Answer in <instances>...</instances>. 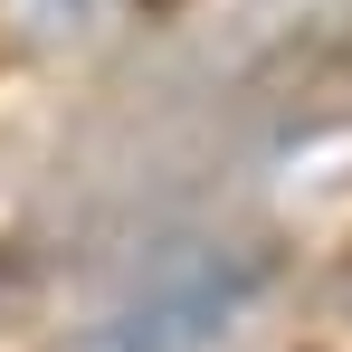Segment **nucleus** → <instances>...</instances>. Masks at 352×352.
Returning a JSON list of instances; mask_svg holds the SVG:
<instances>
[{
	"instance_id": "obj_1",
	"label": "nucleus",
	"mask_w": 352,
	"mask_h": 352,
	"mask_svg": "<svg viewBox=\"0 0 352 352\" xmlns=\"http://www.w3.org/2000/svg\"><path fill=\"white\" fill-rule=\"evenodd\" d=\"M257 295H267V257H190L143 295H124L76 352H210L257 314Z\"/></svg>"
}]
</instances>
